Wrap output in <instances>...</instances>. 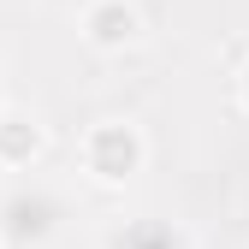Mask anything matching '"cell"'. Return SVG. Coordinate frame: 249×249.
<instances>
[{"mask_svg":"<svg viewBox=\"0 0 249 249\" xmlns=\"http://www.w3.org/2000/svg\"><path fill=\"white\" fill-rule=\"evenodd\" d=\"M71 208L66 196L42 178H24L12 190H0V249H48L66 231Z\"/></svg>","mask_w":249,"mask_h":249,"instance_id":"obj_1","label":"cell"},{"mask_svg":"<svg viewBox=\"0 0 249 249\" xmlns=\"http://www.w3.org/2000/svg\"><path fill=\"white\" fill-rule=\"evenodd\" d=\"M148 160V142L131 119H101V124H89V137H83V172L89 178H101V184H124V178H137Z\"/></svg>","mask_w":249,"mask_h":249,"instance_id":"obj_2","label":"cell"},{"mask_svg":"<svg viewBox=\"0 0 249 249\" xmlns=\"http://www.w3.org/2000/svg\"><path fill=\"white\" fill-rule=\"evenodd\" d=\"M77 36L95 48V53H124V48L142 36V12L131 6V0H83Z\"/></svg>","mask_w":249,"mask_h":249,"instance_id":"obj_3","label":"cell"},{"mask_svg":"<svg viewBox=\"0 0 249 249\" xmlns=\"http://www.w3.org/2000/svg\"><path fill=\"white\" fill-rule=\"evenodd\" d=\"M101 249H190V237H184L172 220H154V213H137V220H119Z\"/></svg>","mask_w":249,"mask_h":249,"instance_id":"obj_4","label":"cell"},{"mask_svg":"<svg viewBox=\"0 0 249 249\" xmlns=\"http://www.w3.org/2000/svg\"><path fill=\"white\" fill-rule=\"evenodd\" d=\"M36 154H42V124L24 119V113H0V166L24 172Z\"/></svg>","mask_w":249,"mask_h":249,"instance_id":"obj_5","label":"cell"},{"mask_svg":"<svg viewBox=\"0 0 249 249\" xmlns=\"http://www.w3.org/2000/svg\"><path fill=\"white\" fill-rule=\"evenodd\" d=\"M237 101L249 107V66H243V77H237Z\"/></svg>","mask_w":249,"mask_h":249,"instance_id":"obj_6","label":"cell"},{"mask_svg":"<svg viewBox=\"0 0 249 249\" xmlns=\"http://www.w3.org/2000/svg\"><path fill=\"white\" fill-rule=\"evenodd\" d=\"M0 113H6V101H0Z\"/></svg>","mask_w":249,"mask_h":249,"instance_id":"obj_7","label":"cell"}]
</instances>
